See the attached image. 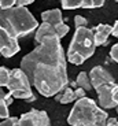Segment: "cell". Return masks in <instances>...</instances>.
I'll return each instance as SVG.
<instances>
[{
    "label": "cell",
    "instance_id": "cell-17",
    "mask_svg": "<svg viewBox=\"0 0 118 126\" xmlns=\"http://www.w3.org/2000/svg\"><path fill=\"white\" fill-rule=\"evenodd\" d=\"M0 126H21L19 125V118L18 117H8L6 119H1Z\"/></svg>",
    "mask_w": 118,
    "mask_h": 126
},
{
    "label": "cell",
    "instance_id": "cell-13",
    "mask_svg": "<svg viewBox=\"0 0 118 126\" xmlns=\"http://www.w3.org/2000/svg\"><path fill=\"white\" fill-rule=\"evenodd\" d=\"M41 21L43 22H48L51 25L56 26L59 23H63V18H62V11L59 8H52L47 10L44 13H41Z\"/></svg>",
    "mask_w": 118,
    "mask_h": 126
},
{
    "label": "cell",
    "instance_id": "cell-19",
    "mask_svg": "<svg viewBox=\"0 0 118 126\" xmlns=\"http://www.w3.org/2000/svg\"><path fill=\"white\" fill-rule=\"evenodd\" d=\"M10 117V112H8V106L6 104V101L0 100V118L1 119H6V118Z\"/></svg>",
    "mask_w": 118,
    "mask_h": 126
},
{
    "label": "cell",
    "instance_id": "cell-20",
    "mask_svg": "<svg viewBox=\"0 0 118 126\" xmlns=\"http://www.w3.org/2000/svg\"><path fill=\"white\" fill-rule=\"evenodd\" d=\"M88 25V19L83 15H76L74 16V26L76 28H83V26Z\"/></svg>",
    "mask_w": 118,
    "mask_h": 126
},
{
    "label": "cell",
    "instance_id": "cell-9",
    "mask_svg": "<svg viewBox=\"0 0 118 126\" xmlns=\"http://www.w3.org/2000/svg\"><path fill=\"white\" fill-rule=\"evenodd\" d=\"M89 77H91V82H92L93 89L99 88L103 84H107V82H115L113 74L109 71L107 69H104L103 66H95L91 69L89 71Z\"/></svg>",
    "mask_w": 118,
    "mask_h": 126
},
{
    "label": "cell",
    "instance_id": "cell-28",
    "mask_svg": "<svg viewBox=\"0 0 118 126\" xmlns=\"http://www.w3.org/2000/svg\"><path fill=\"white\" fill-rule=\"evenodd\" d=\"M113 36L118 38V19L114 22V25H113Z\"/></svg>",
    "mask_w": 118,
    "mask_h": 126
},
{
    "label": "cell",
    "instance_id": "cell-8",
    "mask_svg": "<svg viewBox=\"0 0 118 126\" xmlns=\"http://www.w3.org/2000/svg\"><path fill=\"white\" fill-rule=\"evenodd\" d=\"M115 86V82H107L103 84L99 88H96V93H98V101L99 106L104 110H110V108L117 107L115 101L113 100V89Z\"/></svg>",
    "mask_w": 118,
    "mask_h": 126
},
{
    "label": "cell",
    "instance_id": "cell-32",
    "mask_svg": "<svg viewBox=\"0 0 118 126\" xmlns=\"http://www.w3.org/2000/svg\"><path fill=\"white\" fill-rule=\"evenodd\" d=\"M114 1H117V3H118V0H114Z\"/></svg>",
    "mask_w": 118,
    "mask_h": 126
},
{
    "label": "cell",
    "instance_id": "cell-4",
    "mask_svg": "<svg viewBox=\"0 0 118 126\" xmlns=\"http://www.w3.org/2000/svg\"><path fill=\"white\" fill-rule=\"evenodd\" d=\"M96 47L98 45L95 41L93 29H89L88 26L76 28L74 36L66 52L67 60L73 64H83L95 54Z\"/></svg>",
    "mask_w": 118,
    "mask_h": 126
},
{
    "label": "cell",
    "instance_id": "cell-16",
    "mask_svg": "<svg viewBox=\"0 0 118 126\" xmlns=\"http://www.w3.org/2000/svg\"><path fill=\"white\" fill-rule=\"evenodd\" d=\"M10 76H11V70L7 69L6 66L0 67V86H1V88L7 86L8 79H10Z\"/></svg>",
    "mask_w": 118,
    "mask_h": 126
},
{
    "label": "cell",
    "instance_id": "cell-6",
    "mask_svg": "<svg viewBox=\"0 0 118 126\" xmlns=\"http://www.w3.org/2000/svg\"><path fill=\"white\" fill-rule=\"evenodd\" d=\"M21 126H51V119L48 114L43 110L32 108L30 111L22 114L19 117Z\"/></svg>",
    "mask_w": 118,
    "mask_h": 126
},
{
    "label": "cell",
    "instance_id": "cell-11",
    "mask_svg": "<svg viewBox=\"0 0 118 126\" xmlns=\"http://www.w3.org/2000/svg\"><path fill=\"white\" fill-rule=\"evenodd\" d=\"M55 36H58L56 28H55L54 25H51V23H48V22H43L41 25L37 28V30H36L34 43H36V44H38V43H40V41H43L44 38H47V37H55ZM58 37H59V36H58Z\"/></svg>",
    "mask_w": 118,
    "mask_h": 126
},
{
    "label": "cell",
    "instance_id": "cell-27",
    "mask_svg": "<svg viewBox=\"0 0 118 126\" xmlns=\"http://www.w3.org/2000/svg\"><path fill=\"white\" fill-rule=\"evenodd\" d=\"M92 4H93V0H84L81 8H92Z\"/></svg>",
    "mask_w": 118,
    "mask_h": 126
},
{
    "label": "cell",
    "instance_id": "cell-10",
    "mask_svg": "<svg viewBox=\"0 0 118 126\" xmlns=\"http://www.w3.org/2000/svg\"><path fill=\"white\" fill-rule=\"evenodd\" d=\"M93 33H95V41L96 45H103L107 43L110 36H113V26L106 25V23H99L98 26L93 28Z\"/></svg>",
    "mask_w": 118,
    "mask_h": 126
},
{
    "label": "cell",
    "instance_id": "cell-25",
    "mask_svg": "<svg viewBox=\"0 0 118 126\" xmlns=\"http://www.w3.org/2000/svg\"><path fill=\"white\" fill-rule=\"evenodd\" d=\"M113 100L115 101V104L118 106V85L115 84L114 89H113Z\"/></svg>",
    "mask_w": 118,
    "mask_h": 126
},
{
    "label": "cell",
    "instance_id": "cell-2",
    "mask_svg": "<svg viewBox=\"0 0 118 126\" xmlns=\"http://www.w3.org/2000/svg\"><path fill=\"white\" fill-rule=\"evenodd\" d=\"M0 28L6 29L11 36L18 38L30 34L33 30H37L38 23L26 6L15 4L10 8L1 10Z\"/></svg>",
    "mask_w": 118,
    "mask_h": 126
},
{
    "label": "cell",
    "instance_id": "cell-22",
    "mask_svg": "<svg viewBox=\"0 0 118 126\" xmlns=\"http://www.w3.org/2000/svg\"><path fill=\"white\" fill-rule=\"evenodd\" d=\"M110 58H111L114 62L118 63V43L113 45L111 49H110Z\"/></svg>",
    "mask_w": 118,
    "mask_h": 126
},
{
    "label": "cell",
    "instance_id": "cell-21",
    "mask_svg": "<svg viewBox=\"0 0 118 126\" xmlns=\"http://www.w3.org/2000/svg\"><path fill=\"white\" fill-rule=\"evenodd\" d=\"M17 4V0H0V7L1 10H6V8H10Z\"/></svg>",
    "mask_w": 118,
    "mask_h": 126
},
{
    "label": "cell",
    "instance_id": "cell-14",
    "mask_svg": "<svg viewBox=\"0 0 118 126\" xmlns=\"http://www.w3.org/2000/svg\"><path fill=\"white\" fill-rule=\"evenodd\" d=\"M76 82H77V85L80 86V88L85 89L86 92H88V91H92V89H93L92 82H91L89 73H85V71L78 73V76H77V78H76Z\"/></svg>",
    "mask_w": 118,
    "mask_h": 126
},
{
    "label": "cell",
    "instance_id": "cell-26",
    "mask_svg": "<svg viewBox=\"0 0 118 126\" xmlns=\"http://www.w3.org/2000/svg\"><path fill=\"white\" fill-rule=\"evenodd\" d=\"M36 0H17V4H19V6H29V4L34 3Z\"/></svg>",
    "mask_w": 118,
    "mask_h": 126
},
{
    "label": "cell",
    "instance_id": "cell-5",
    "mask_svg": "<svg viewBox=\"0 0 118 126\" xmlns=\"http://www.w3.org/2000/svg\"><path fill=\"white\" fill-rule=\"evenodd\" d=\"M32 86L33 85L29 77L26 76V73L21 67L11 70V76H10L6 89L13 94L14 99H22V100H26L28 103L34 101L36 96L33 94Z\"/></svg>",
    "mask_w": 118,
    "mask_h": 126
},
{
    "label": "cell",
    "instance_id": "cell-18",
    "mask_svg": "<svg viewBox=\"0 0 118 126\" xmlns=\"http://www.w3.org/2000/svg\"><path fill=\"white\" fill-rule=\"evenodd\" d=\"M56 28V30H58V36H59V38H63L65 36L69 33V30H70V28L66 25V23H59V25H56L55 26Z\"/></svg>",
    "mask_w": 118,
    "mask_h": 126
},
{
    "label": "cell",
    "instance_id": "cell-30",
    "mask_svg": "<svg viewBox=\"0 0 118 126\" xmlns=\"http://www.w3.org/2000/svg\"><path fill=\"white\" fill-rule=\"evenodd\" d=\"M115 108H117V114H118V106H117V107H115Z\"/></svg>",
    "mask_w": 118,
    "mask_h": 126
},
{
    "label": "cell",
    "instance_id": "cell-31",
    "mask_svg": "<svg viewBox=\"0 0 118 126\" xmlns=\"http://www.w3.org/2000/svg\"><path fill=\"white\" fill-rule=\"evenodd\" d=\"M115 126H118V122H117V123H115Z\"/></svg>",
    "mask_w": 118,
    "mask_h": 126
},
{
    "label": "cell",
    "instance_id": "cell-1",
    "mask_svg": "<svg viewBox=\"0 0 118 126\" xmlns=\"http://www.w3.org/2000/svg\"><path fill=\"white\" fill-rule=\"evenodd\" d=\"M66 60L61 38L55 36L36 44L34 49L21 59L19 67L26 73L38 93L51 97L70 84Z\"/></svg>",
    "mask_w": 118,
    "mask_h": 126
},
{
    "label": "cell",
    "instance_id": "cell-15",
    "mask_svg": "<svg viewBox=\"0 0 118 126\" xmlns=\"http://www.w3.org/2000/svg\"><path fill=\"white\" fill-rule=\"evenodd\" d=\"M84 0H61L62 8L63 10H76L83 7Z\"/></svg>",
    "mask_w": 118,
    "mask_h": 126
},
{
    "label": "cell",
    "instance_id": "cell-7",
    "mask_svg": "<svg viewBox=\"0 0 118 126\" xmlns=\"http://www.w3.org/2000/svg\"><path fill=\"white\" fill-rule=\"evenodd\" d=\"M21 51L18 38L11 36L6 29L0 28V52L4 58H13Z\"/></svg>",
    "mask_w": 118,
    "mask_h": 126
},
{
    "label": "cell",
    "instance_id": "cell-3",
    "mask_svg": "<svg viewBox=\"0 0 118 126\" xmlns=\"http://www.w3.org/2000/svg\"><path fill=\"white\" fill-rule=\"evenodd\" d=\"M109 114L95 100L89 97H83L74 101L67 123L70 126H106Z\"/></svg>",
    "mask_w": 118,
    "mask_h": 126
},
{
    "label": "cell",
    "instance_id": "cell-12",
    "mask_svg": "<svg viewBox=\"0 0 118 126\" xmlns=\"http://www.w3.org/2000/svg\"><path fill=\"white\" fill-rule=\"evenodd\" d=\"M54 97L58 103H61V104H69L71 101H77L76 89H73L70 85H67L66 88H63L61 92H58Z\"/></svg>",
    "mask_w": 118,
    "mask_h": 126
},
{
    "label": "cell",
    "instance_id": "cell-29",
    "mask_svg": "<svg viewBox=\"0 0 118 126\" xmlns=\"http://www.w3.org/2000/svg\"><path fill=\"white\" fill-rule=\"evenodd\" d=\"M118 121L115 119V118H110L109 117V119H107V123H106V126H115V123H117Z\"/></svg>",
    "mask_w": 118,
    "mask_h": 126
},
{
    "label": "cell",
    "instance_id": "cell-24",
    "mask_svg": "<svg viewBox=\"0 0 118 126\" xmlns=\"http://www.w3.org/2000/svg\"><path fill=\"white\" fill-rule=\"evenodd\" d=\"M106 0H93V4H92V8H99V7L104 6Z\"/></svg>",
    "mask_w": 118,
    "mask_h": 126
},
{
    "label": "cell",
    "instance_id": "cell-23",
    "mask_svg": "<svg viewBox=\"0 0 118 126\" xmlns=\"http://www.w3.org/2000/svg\"><path fill=\"white\" fill-rule=\"evenodd\" d=\"M76 96H77V100H78V99L85 97V96H86V91L78 86V88H76Z\"/></svg>",
    "mask_w": 118,
    "mask_h": 126
}]
</instances>
